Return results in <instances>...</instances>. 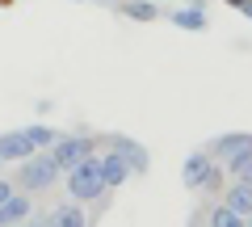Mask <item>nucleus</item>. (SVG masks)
Returning a JSON list of instances; mask_svg holds the SVG:
<instances>
[{"label": "nucleus", "instance_id": "1", "mask_svg": "<svg viewBox=\"0 0 252 227\" xmlns=\"http://www.w3.org/2000/svg\"><path fill=\"white\" fill-rule=\"evenodd\" d=\"M67 194L72 202H84V206H105V177H101V156H84L76 168H67Z\"/></svg>", "mask_w": 252, "mask_h": 227}, {"label": "nucleus", "instance_id": "2", "mask_svg": "<svg viewBox=\"0 0 252 227\" xmlns=\"http://www.w3.org/2000/svg\"><path fill=\"white\" fill-rule=\"evenodd\" d=\"M59 177H63V168L55 164L51 147H38L34 156L17 160V177H13V181H17L26 194H38V190H51V185L59 181Z\"/></svg>", "mask_w": 252, "mask_h": 227}, {"label": "nucleus", "instance_id": "3", "mask_svg": "<svg viewBox=\"0 0 252 227\" xmlns=\"http://www.w3.org/2000/svg\"><path fill=\"white\" fill-rule=\"evenodd\" d=\"M51 156H55V164H59L63 173H67V168H76L84 156H93V139L89 135H59L51 143Z\"/></svg>", "mask_w": 252, "mask_h": 227}, {"label": "nucleus", "instance_id": "4", "mask_svg": "<svg viewBox=\"0 0 252 227\" xmlns=\"http://www.w3.org/2000/svg\"><path fill=\"white\" fill-rule=\"evenodd\" d=\"M109 147H114L118 156H122L126 164H130V173H147V168H152V156H147V147L143 143H135V139H126V135H114L109 139Z\"/></svg>", "mask_w": 252, "mask_h": 227}, {"label": "nucleus", "instance_id": "5", "mask_svg": "<svg viewBox=\"0 0 252 227\" xmlns=\"http://www.w3.org/2000/svg\"><path fill=\"white\" fill-rule=\"evenodd\" d=\"M38 147L30 143V135L26 130H9V135H0V160L4 164H17V160H26V156H34Z\"/></svg>", "mask_w": 252, "mask_h": 227}, {"label": "nucleus", "instance_id": "6", "mask_svg": "<svg viewBox=\"0 0 252 227\" xmlns=\"http://www.w3.org/2000/svg\"><path fill=\"white\" fill-rule=\"evenodd\" d=\"M210 164H215V156H210L206 147H202V152H193V156H185V164H181V181H185V190H198Z\"/></svg>", "mask_w": 252, "mask_h": 227}, {"label": "nucleus", "instance_id": "7", "mask_svg": "<svg viewBox=\"0 0 252 227\" xmlns=\"http://www.w3.org/2000/svg\"><path fill=\"white\" fill-rule=\"evenodd\" d=\"M172 26H177V30H193V34H202V30L210 26L206 4H202V0H189L185 9H177V13H172Z\"/></svg>", "mask_w": 252, "mask_h": 227}, {"label": "nucleus", "instance_id": "8", "mask_svg": "<svg viewBox=\"0 0 252 227\" xmlns=\"http://www.w3.org/2000/svg\"><path fill=\"white\" fill-rule=\"evenodd\" d=\"M101 177H105V185H109V190H118V185H126L135 173H130V164H126L122 156H118L114 147H109V152L101 156Z\"/></svg>", "mask_w": 252, "mask_h": 227}, {"label": "nucleus", "instance_id": "9", "mask_svg": "<svg viewBox=\"0 0 252 227\" xmlns=\"http://www.w3.org/2000/svg\"><path fill=\"white\" fill-rule=\"evenodd\" d=\"M223 202L235 215H244V223H252V181H231L227 194H223Z\"/></svg>", "mask_w": 252, "mask_h": 227}, {"label": "nucleus", "instance_id": "10", "mask_svg": "<svg viewBox=\"0 0 252 227\" xmlns=\"http://www.w3.org/2000/svg\"><path fill=\"white\" fill-rule=\"evenodd\" d=\"M244 147H252V135L248 130H231V135H219L215 143L206 147L215 160H227V156H235V152H244Z\"/></svg>", "mask_w": 252, "mask_h": 227}, {"label": "nucleus", "instance_id": "11", "mask_svg": "<svg viewBox=\"0 0 252 227\" xmlns=\"http://www.w3.org/2000/svg\"><path fill=\"white\" fill-rule=\"evenodd\" d=\"M30 219V194H13V198L0 202V227H13V223H26Z\"/></svg>", "mask_w": 252, "mask_h": 227}, {"label": "nucleus", "instance_id": "12", "mask_svg": "<svg viewBox=\"0 0 252 227\" xmlns=\"http://www.w3.org/2000/svg\"><path fill=\"white\" fill-rule=\"evenodd\" d=\"M46 223H51V227H84V223H89V215H84V202H67V206H55Z\"/></svg>", "mask_w": 252, "mask_h": 227}, {"label": "nucleus", "instance_id": "13", "mask_svg": "<svg viewBox=\"0 0 252 227\" xmlns=\"http://www.w3.org/2000/svg\"><path fill=\"white\" fill-rule=\"evenodd\" d=\"M202 215H206V223H210V227H248V223H244V215H235L227 202H215V206L202 210Z\"/></svg>", "mask_w": 252, "mask_h": 227}, {"label": "nucleus", "instance_id": "14", "mask_svg": "<svg viewBox=\"0 0 252 227\" xmlns=\"http://www.w3.org/2000/svg\"><path fill=\"white\" fill-rule=\"evenodd\" d=\"M118 13H126L130 21H156L160 17V0H126Z\"/></svg>", "mask_w": 252, "mask_h": 227}, {"label": "nucleus", "instance_id": "15", "mask_svg": "<svg viewBox=\"0 0 252 227\" xmlns=\"http://www.w3.org/2000/svg\"><path fill=\"white\" fill-rule=\"evenodd\" d=\"M227 177H235V181H252V147H244V152L227 156Z\"/></svg>", "mask_w": 252, "mask_h": 227}, {"label": "nucleus", "instance_id": "16", "mask_svg": "<svg viewBox=\"0 0 252 227\" xmlns=\"http://www.w3.org/2000/svg\"><path fill=\"white\" fill-rule=\"evenodd\" d=\"M223 190H227V168L223 164H210L206 177H202V185H198V194H223Z\"/></svg>", "mask_w": 252, "mask_h": 227}, {"label": "nucleus", "instance_id": "17", "mask_svg": "<svg viewBox=\"0 0 252 227\" xmlns=\"http://www.w3.org/2000/svg\"><path fill=\"white\" fill-rule=\"evenodd\" d=\"M21 130L30 135V143H34V147H51L55 139H59V130L46 127V122H34V127H21Z\"/></svg>", "mask_w": 252, "mask_h": 227}, {"label": "nucleus", "instance_id": "18", "mask_svg": "<svg viewBox=\"0 0 252 227\" xmlns=\"http://www.w3.org/2000/svg\"><path fill=\"white\" fill-rule=\"evenodd\" d=\"M13 194H17V181H4V177H0V202L13 198Z\"/></svg>", "mask_w": 252, "mask_h": 227}, {"label": "nucleus", "instance_id": "19", "mask_svg": "<svg viewBox=\"0 0 252 227\" xmlns=\"http://www.w3.org/2000/svg\"><path fill=\"white\" fill-rule=\"evenodd\" d=\"M240 13H244V17H252V0H244V4H240Z\"/></svg>", "mask_w": 252, "mask_h": 227}, {"label": "nucleus", "instance_id": "20", "mask_svg": "<svg viewBox=\"0 0 252 227\" xmlns=\"http://www.w3.org/2000/svg\"><path fill=\"white\" fill-rule=\"evenodd\" d=\"M227 4H231V9H240V4H244V0H227Z\"/></svg>", "mask_w": 252, "mask_h": 227}, {"label": "nucleus", "instance_id": "21", "mask_svg": "<svg viewBox=\"0 0 252 227\" xmlns=\"http://www.w3.org/2000/svg\"><path fill=\"white\" fill-rule=\"evenodd\" d=\"M0 4H9V0H0Z\"/></svg>", "mask_w": 252, "mask_h": 227}, {"label": "nucleus", "instance_id": "22", "mask_svg": "<svg viewBox=\"0 0 252 227\" xmlns=\"http://www.w3.org/2000/svg\"><path fill=\"white\" fill-rule=\"evenodd\" d=\"M0 164H4V160H0Z\"/></svg>", "mask_w": 252, "mask_h": 227}]
</instances>
